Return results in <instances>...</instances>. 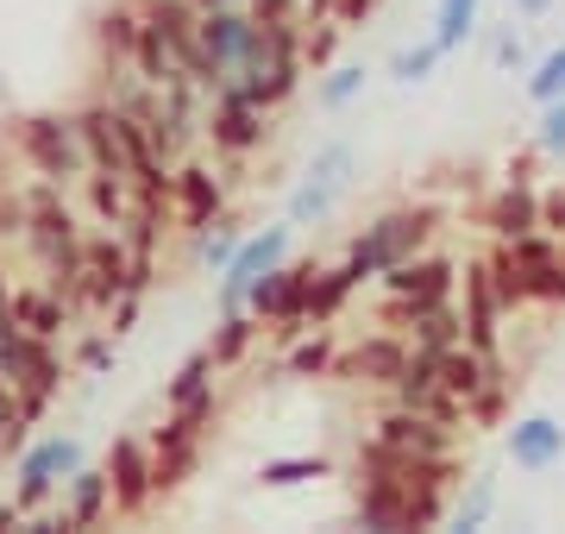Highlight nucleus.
Masks as SVG:
<instances>
[{
  "label": "nucleus",
  "instance_id": "31",
  "mask_svg": "<svg viewBox=\"0 0 565 534\" xmlns=\"http://www.w3.org/2000/svg\"><path fill=\"white\" fill-rule=\"evenodd\" d=\"M132 70H139L145 83H158V88L170 83V76H189V70L177 63V51H170V39H163L151 20L139 25V51H132Z\"/></svg>",
  "mask_w": 565,
  "mask_h": 534
},
{
  "label": "nucleus",
  "instance_id": "33",
  "mask_svg": "<svg viewBox=\"0 0 565 534\" xmlns=\"http://www.w3.org/2000/svg\"><path fill=\"white\" fill-rule=\"evenodd\" d=\"M490 515H497V478L478 472V478H471V491H465L459 503H446V528L471 534V528H484Z\"/></svg>",
  "mask_w": 565,
  "mask_h": 534
},
{
  "label": "nucleus",
  "instance_id": "42",
  "mask_svg": "<svg viewBox=\"0 0 565 534\" xmlns=\"http://www.w3.org/2000/svg\"><path fill=\"white\" fill-rule=\"evenodd\" d=\"M541 226L565 239V183L559 189H541Z\"/></svg>",
  "mask_w": 565,
  "mask_h": 534
},
{
  "label": "nucleus",
  "instance_id": "36",
  "mask_svg": "<svg viewBox=\"0 0 565 534\" xmlns=\"http://www.w3.org/2000/svg\"><path fill=\"white\" fill-rule=\"evenodd\" d=\"M527 102L534 107H546V102H559L565 95V44H553V51H546L541 63H534V70H527Z\"/></svg>",
  "mask_w": 565,
  "mask_h": 534
},
{
  "label": "nucleus",
  "instance_id": "34",
  "mask_svg": "<svg viewBox=\"0 0 565 534\" xmlns=\"http://www.w3.org/2000/svg\"><path fill=\"white\" fill-rule=\"evenodd\" d=\"M239 221H233V214H221V221L207 226V233H195V258H202L207 270H214V277H221L226 270V258H233V252H239Z\"/></svg>",
  "mask_w": 565,
  "mask_h": 534
},
{
  "label": "nucleus",
  "instance_id": "22",
  "mask_svg": "<svg viewBox=\"0 0 565 534\" xmlns=\"http://www.w3.org/2000/svg\"><path fill=\"white\" fill-rule=\"evenodd\" d=\"M139 0H114V7H102L95 13V51H102V63H132V51H139Z\"/></svg>",
  "mask_w": 565,
  "mask_h": 534
},
{
  "label": "nucleus",
  "instance_id": "7",
  "mask_svg": "<svg viewBox=\"0 0 565 534\" xmlns=\"http://www.w3.org/2000/svg\"><path fill=\"white\" fill-rule=\"evenodd\" d=\"M202 132L214 139V151H221L226 164H239V158H252L264 139H270V107H258L252 95H245L233 76H226L214 95H207V120Z\"/></svg>",
  "mask_w": 565,
  "mask_h": 534
},
{
  "label": "nucleus",
  "instance_id": "2",
  "mask_svg": "<svg viewBox=\"0 0 565 534\" xmlns=\"http://www.w3.org/2000/svg\"><path fill=\"white\" fill-rule=\"evenodd\" d=\"M0 371L13 377V391H20V415L39 428L51 403L63 391V359H57V340H39L32 328H20L13 314L0 309Z\"/></svg>",
  "mask_w": 565,
  "mask_h": 534
},
{
  "label": "nucleus",
  "instance_id": "5",
  "mask_svg": "<svg viewBox=\"0 0 565 534\" xmlns=\"http://www.w3.org/2000/svg\"><path fill=\"white\" fill-rule=\"evenodd\" d=\"M352 177H359V151H352V139H327L321 151L308 158L296 195H289V221H296V226H321L327 214L345 202Z\"/></svg>",
  "mask_w": 565,
  "mask_h": 534
},
{
  "label": "nucleus",
  "instance_id": "16",
  "mask_svg": "<svg viewBox=\"0 0 565 534\" xmlns=\"http://www.w3.org/2000/svg\"><path fill=\"white\" fill-rule=\"evenodd\" d=\"M252 13H245V7H233V0H226V7H207L202 13V57H207V88H221L226 76H233V70H239L245 63V44H252Z\"/></svg>",
  "mask_w": 565,
  "mask_h": 534
},
{
  "label": "nucleus",
  "instance_id": "43",
  "mask_svg": "<svg viewBox=\"0 0 565 534\" xmlns=\"http://www.w3.org/2000/svg\"><path fill=\"white\" fill-rule=\"evenodd\" d=\"M76 365H82V371H107V365H114V340H102V333H95V340H82V346H76Z\"/></svg>",
  "mask_w": 565,
  "mask_h": 534
},
{
  "label": "nucleus",
  "instance_id": "46",
  "mask_svg": "<svg viewBox=\"0 0 565 534\" xmlns=\"http://www.w3.org/2000/svg\"><path fill=\"white\" fill-rule=\"evenodd\" d=\"M534 158H541V145H534V151H522V158H509V183H527V177H534Z\"/></svg>",
  "mask_w": 565,
  "mask_h": 534
},
{
  "label": "nucleus",
  "instance_id": "29",
  "mask_svg": "<svg viewBox=\"0 0 565 534\" xmlns=\"http://www.w3.org/2000/svg\"><path fill=\"white\" fill-rule=\"evenodd\" d=\"M315 478H333V459H321V452H289V459H264L258 466L264 491H296V484H315Z\"/></svg>",
  "mask_w": 565,
  "mask_h": 534
},
{
  "label": "nucleus",
  "instance_id": "10",
  "mask_svg": "<svg viewBox=\"0 0 565 534\" xmlns=\"http://www.w3.org/2000/svg\"><path fill=\"white\" fill-rule=\"evenodd\" d=\"M289 239H296V221H277V226H264V233H252V239H239V252L226 258L221 284H214V302H221V314L245 309L252 284H258L264 270H277L282 258H289Z\"/></svg>",
  "mask_w": 565,
  "mask_h": 534
},
{
  "label": "nucleus",
  "instance_id": "44",
  "mask_svg": "<svg viewBox=\"0 0 565 534\" xmlns=\"http://www.w3.org/2000/svg\"><path fill=\"white\" fill-rule=\"evenodd\" d=\"M252 20H302V0H245Z\"/></svg>",
  "mask_w": 565,
  "mask_h": 534
},
{
  "label": "nucleus",
  "instance_id": "37",
  "mask_svg": "<svg viewBox=\"0 0 565 534\" xmlns=\"http://www.w3.org/2000/svg\"><path fill=\"white\" fill-rule=\"evenodd\" d=\"M509 384H515V377H503V371H497L484 391L465 403V421H471V428H503V415H509Z\"/></svg>",
  "mask_w": 565,
  "mask_h": 534
},
{
  "label": "nucleus",
  "instance_id": "47",
  "mask_svg": "<svg viewBox=\"0 0 565 534\" xmlns=\"http://www.w3.org/2000/svg\"><path fill=\"white\" fill-rule=\"evenodd\" d=\"M509 7H515V20H546V13H553V0H509Z\"/></svg>",
  "mask_w": 565,
  "mask_h": 534
},
{
  "label": "nucleus",
  "instance_id": "50",
  "mask_svg": "<svg viewBox=\"0 0 565 534\" xmlns=\"http://www.w3.org/2000/svg\"><path fill=\"white\" fill-rule=\"evenodd\" d=\"M0 459H7V452H0Z\"/></svg>",
  "mask_w": 565,
  "mask_h": 534
},
{
  "label": "nucleus",
  "instance_id": "19",
  "mask_svg": "<svg viewBox=\"0 0 565 534\" xmlns=\"http://www.w3.org/2000/svg\"><path fill=\"white\" fill-rule=\"evenodd\" d=\"M114 515V484H107V466H76L63 478V503H57V522L63 528H102Z\"/></svg>",
  "mask_w": 565,
  "mask_h": 534
},
{
  "label": "nucleus",
  "instance_id": "11",
  "mask_svg": "<svg viewBox=\"0 0 565 534\" xmlns=\"http://www.w3.org/2000/svg\"><path fill=\"white\" fill-rule=\"evenodd\" d=\"M408 352H415V346H408L403 328H377V333H364L359 346L340 352L333 377H340V384H364V391H390V384L403 377Z\"/></svg>",
  "mask_w": 565,
  "mask_h": 534
},
{
  "label": "nucleus",
  "instance_id": "20",
  "mask_svg": "<svg viewBox=\"0 0 565 534\" xmlns=\"http://www.w3.org/2000/svg\"><path fill=\"white\" fill-rule=\"evenodd\" d=\"M478 221L490 226V239H515V233H534L541 226V189L534 183H497L490 189V202L478 207Z\"/></svg>",
  "mask_w": 565,
  "mask_h": 534
},
{
  "label": "nucleus",
  "instance_id": "25",
  "mask_svg": "<svg viewBox=\"0 0 565 534\" xmlns=\"http://www.w3.org/2000/svg\"><path fill=\"white\" fill-rule=\"evenodd\" d=\"M333 365H340V340L327 328L296 333L289 352H282V371H289V377H333Z\"/></svg>",
  "mask_w": 565,
  "mask_h": 534
},
{
  "label": "nucleus",
  "instance_id": "38",
  "mask_svg": "<svg viewBox=\"0 0 565 534\" xmlns=\"http://www.w3.org/2000/svg\"><path fill=\"white\" fill-rule=\"evenodd\" d=\"M340 39H345V25H340V20H308V25H302V63L315 70V76H321L327 63H333Z\"/></svg>",
  "mask_w": 565,
  "mask_h": 534
},
{
  "label": "nucleus",
  "instance_id": "1",
  "mask_svg": "<svg viewBox=\"0 0 565 534\" xmlns=\"http://www.w3.org/2000/svg\"><path fill=\"white\" fill-rule=\"evenodd\" d=\"M440 207L434 202H396V207H384L377 221H364L352 239H345V258L340 265L359 277V289L364 284H377L390 265H403V258H415V252H427V239L440 233Z\"/></svg>",
  "mask_w": 565,
  "mask_h": 534
},
{
  "label": "nucleus",
  "instance_id": "48",
  "mask_svg": "<svg viewBox=\"0 0 565 534\" xmlns=\"http://www.w3.org/2000/svg\"><path fill=\"white\" fill-rule=\"evenodd\" d=\"M0 246H7V239H0ZM7 302H13V277L0 270V309H7Z\"/></svg>",
  "mask_w": 565,
  "mask_h": 534
},
{
  "label": "nucleus",
  "instance_id": "26",
  "mask_svg": "<svg viewBox=\"0 0 565 534\" xmlns=\"http://www.w3.org/2000/svg\"><path fill=\"white\" fill-rule=\"evenodd\" d=\"M252 346H258V314H252V309L221 314V328H214V340H207V352H214V371L245 365V359H252Z\"/></svg>",
  "mask_w": 565,
  "mask_h": 534
},
{
  "label": "nucleus",
  "instance_id": "30",
  "mask_svg": "<svg viewBox=\"0 0 565 534\" xmlns=\"http://www.w3.org/2000/svg\"><path fill=\"white\" fill-rule=\"evenodd\" d=\"M484 265H490V289H497V302H503V314H522L527 309V270L515 265V252L497 239V246L484 252Z\"/></svg>",
  "mask_w": 565,
  "mask_h": 534
},
{
  "label": "nucleus",
  "instance_id": "39",
  "mask_svg": "<svg viewBox=\"0 0 565 534\" xmlns=\"http://www.w3.org/2000/svg\"><path fill=\"white\" fill-rule=\"evenodd\" d=\"M25 428H32V421L20 415V391H13V377L0 371V452H20Z\"/></svg>",
  "mask_w": 565,
  "mask_h": 534
},
{
  "label": "nucleus",
  "instance_id": "21",
  "mask_svg": "<svg viewBox=\"0 0 565 534\" xmlns=\"http://www.w3.org/2000/svg\"><path fill=\"white\" fill-rule=\"evenodd\" d=\"M7 314L20 321V328H32L39 340H57L70 321H76V309H70V296L51 284H13V302H7Z\"/></svg>",
  "mask_w": 565,
  "mask_h": 534
},
{
  "label": "nucleus",
  "instance_id": "3",
  "mask_svg": "<svg viewBox=\"0 0 565 534\" xmlns=\"http://www.w3.org/2000/svg\"><path fill=\"white\" fill-rule=\"evenodd\" d=\"M13 151H20V164L32 177H44V183L76 189L88 177V145H82L76 114H25L13 126Z\"/></svg>",
  "mask_w": 565,
  "mask_h": 534
},
{
  "label": "nucleus",
  "instance_id": "45",
  "mask_svg": "<svg viewBox=\"0 0 565 534\" xmlns=\"http://www.w3.org/2000/svg\"><path fill=\"white\" fill-rule=\"evenodd\" d=\"M371 13H377V0H333V20H340L345 32H359Z\"/></svg>",
  "mask_w": 565,
  "mask_h": 534
},
{
  "label": "nucleus",
  "instance_id": "17",
  "mask_svg": "<svg viewBox=\"0 0 565 534\" xmlns=\"http://www.w3.org/2000/svg\"><path fill=\"white\" fill-rule=\"evenodd\" d=\"M465 346H478L484 359H503V302H497V289H490V265L484 258H471L465 265Z\"/></svg>",
  "mask_w": 565,
  "mask_h": 534
},
{
  "label": "nucleus",
  "instance_id": "14",
  "mask_svg": "<svg viewBox=\"0 0 565 534\" xmlns=\"http://www.w3.org/2000/svg\"><path fill=\"white\" fill-rule=\"evenodd\" d=\"M170 214L182 221V233H207L226 214V177H214V164L182 158L170 177Z\"/></svg>",
  "mask_w": 565,
  "mask_h": 534
},
{
  "label": "nucleus",
  "instance_id": "40",
  "mask_svg": "<svg viewBox=\"0 0 565 534\" xmlns=\"http://www.w3.org/2000/svg\"><path fill=\"white\" fill-rule=\"evenodd\" d=\"M534 145H541V158H565V95H559V102H546V107H541Z\"/></svg>",
  "mask_w": 565,
  "mask_h": 534
},
{
  "label": "nucleus",
  "instance_id": "13",
  "mask_svg": "<svg viewBox=\"0 0 565 534\" xmlns=\"http://www.w3.org/2000/svg\"><path fill=\"white\" fill-rule=\"evenodd\" d=\"M107 484H114V515L139 522L151 503H158V484H151V440L145 434H120L114 452H107Z\"/></svg>",
  "mask_w": 565,
  "mask_h": 534
},
{
  "label": "nucleus",
  "instance_id": "8",
  "mask_svg": "<svg viewBox=\"0 0 565 534\" xmlns=\"http://www.w3.org/2000/svg\"><path fill=\"white\" fill-rule=\"evenodd\" d=\"M315 270L321 265H289V258L277 270H264L252 284V296H245V309L258 314V328H277V340L308 333V284H315Z\"/></svg>",
  "mask_w": 565,
  "mask_h": 534
},
{
  "label": "nucleus",
  "instance_id": "18",
  "mask_svg": "<svg viewBox=\"0 0 565 534\" xmlns=\"http://www.w3.org/2000/svg\"><path fill=\"white\" fill-rule=\"evenodd\" d=\"M503 447L515 459V472H553V466H565V421L559 415H522V421H509Z\"/></svg>",
  "mask_w": 565,
  "mask_h": 534
},
{
  "label": "nucleus",
  "instance_id": "9",
  "mask_svg": "<svg viewBox=\"0 0 565 534\" xmlns=\"http://www.w3.org/2000/svg\"><path fill=\"white\" fill-rule=\"evenodd\" d=\"M76 466H82V440L76 434H44V440L20 447V472H13V503H20V515L44 510Z\"/></svg>",
  "mask_w": 565,
  "mask_h": 534
},
{
  "label": "nucleus",
  "instance_id": "23",
  "mask_svg": "<svg viewBox=\"0 0 565 534\" xmlns=\"http://www.w3.org/2000/svg\"><path fill=\"white\" fill-rule=\"evenodd\" d=\"M352 296H359V277H352L345 265L315 270V284H308V328H333Z\"/></svg>",
  "mask_w": 565,
  "mask_h": 534
},
{
  "label": "nucleus",
  "instance_id": "28",
  "mask_svg": "<svg viewBox=\"0 0 565 534\" xmlns=\"http://www.w3.org/2000/svg\"><path fill=\"white\" fill-rule=\"evenodd\" d=\"M364 83H371V70L364 63H327L321 70V83H315V102H321V114H345V107L364 95Z\"/></svg>",
  "mask_w": 565,
  "mask_h": 534
},
{
  "label": "nucleus",
  "instance_id": "49",
  "mask_svg": "<svg viewBox=\"0 0 565 534\" xmlns=\"http://www.w3.org/2000/svg\"><path fill=\"white\" fill-rule=\"evenodd\" d=\"M195 7H202V13H207V7H226V0H195Z\"/></svg>",
  "mask_w": 565,
  "mask_h": 534
},
{
  "label": "nucleus",
  "instance_id": "35",
  "mask_svg": "<svg viewBox=\"0 0 565 534\" xmlns=\"http://www.w3.org/2000/svg\"><path fill=\"white\" fill-rule=\"evenodd\" d=\"M446 63V51L434 39H422V44H403V51H396V57H390V76H396V83H427V76H434V70H440Z\"/></svg>",
  "mask_w": 565,
  "mask_h": 534
},
{
  "label": "nucleus",
  "instance_id": "32",
  "mask_svg": "<svg viewBox=\"0 0 565 534\" xmlns=\"http://www.w3.org/2000/svg\"><path fill=\"white\" fill-rule=\"evenodd\" d=\"M478 13H484V0H440L434 7V44H440L446 57L465 51V39L478 32Z\"/></svg>",
  "mask_w": 565,
  "mask_h": 534
},
{
  "label": "nucleus",
  "instance_id": "27",
  "mask_svg": "<svg viewBox=\"0 0 565 534\" xmlns=\"http://www.w3.org/2000/svg\"><path fill=\"white\" fill-rule=\"evenodd\" d=\"M403 333H408V346H422V352H446V346H459V340H465V314L452 309V302H434V309H422Z\"/></svg>",
  "mask_w": 565,
  "mask_h": 534
},
{
  "label": "nucleus",
  "instance_id": "41",
  "mask_svg": "<svg viewBox=\"0 0 565 534\" xmlns=\"http://www.w3.org/2000/svg\"><path fill=\"white\" fill-rule=\"evenodd\" d=\"M490 57H497V70H527V44H522V25L515 20L490 39Z\"/></svg>",
  "mask_w": 565,
  "mask_h": 534
},
{
  "label": "nucleus",
  "instance_id": "15",
  "mask_svg": "<svg viewBox=\"0 0 565 534\" xmlns=\"http://www.w3.org/2000/svg\"><path fill=\"white\" fill-rule=\"evenodd\" d=\"M352 528H371V534H403L408 528V478L396 472V466H364L359 472Z\"/></svg>",
  "mask_w": 565,
  "mask_h": 534
},
{
  "label": "nucleus",
  "instance_id": "12",
  "mask_svg": "<svg viewBox=\"0 0 565 534\" xmlns=\"http://www.w3.org/2000/svg\"><path fill=\"white\" fill-rule=\"evenodd\" d=\"M371 434H377L384 447H396L403 459H459L465 428H446V421H434V415H422V409H396V403H390V409L371 421Z\"/></svg>",
  "mask_w": 565,
  "mask_h": 534
},
{
  "label": "nucleus",
  "instance_id": "6",
  "mask_svg": "<svg viewBox=\"0 0 565 534\" xmlns=\"http://www.w3.org/2000/svg\"><path fill=\"white\" fill-rule=\"evenodd\" d=\"M214 409H221V403L170 409V421L151 434V484H158V496H170L182 478H195V466H202V434H207V421H214Z\"/></svg>",
  "mask_w": 565,
  "mask_h": 534
},
{
  "label": "nucleus",
  "instance_id": "24",
  "mask_svg": "<svg viewBox=\"0 0 565 534\" xmlns=\"http://www.w3.org/2000/svg\"><path fill=\"white\" fill-rule=\"evenodd\" d=\"M189 403H221L214 396V352H189L177 365V377L163 384V409H189Z\"/></svg>",
  "mask_w": 565,
  "mask_h": 534
},
{
  "label": "nucleus",
  "instance_id": "4",
  "mask_svg": "<svg viewBox=\"0 0 565 534\" xmlns=\"http://www.w3.org/2000/svg\"><path fill=\"white\" fill-rule=\"evenodd\" d=\"M384 289V328H408L422 309L434 302H452V289H459V265L446 258V252H415L403 265H390L377 277Z\"/></svg>",
  "mask_w": 565,
  "mask_h": 534
}]
</instances>
